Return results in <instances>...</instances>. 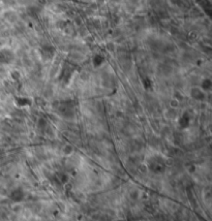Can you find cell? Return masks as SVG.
<instances>
[{"instance_id":"obj_1","label":"cell","mask_w":212,"mask_h":221,"mask_svg":"<svg viewBox=\"0 0 212 221\" xmlns=\"http://www.w3.org/2000/svg\"><path fill=\"white\" fill-rule=\"evenodd\" d=\"M15 59V54L11 49H2L0 50V62L2 63H11Z\"/></svg>"},{"instance_id":"obj_2","label":"cell","mask_w":212,"mask_h":221,"mask_svg":"<svg viewBox=\"0 0 212 221\" xmlns=\"http://www.w3.org/2000/svg\"><path fill=\"white\" fill-rule=\"evenodd\" d=\"M149 169L151 171L155 172V173H159V172L164 171L165 169V163L162 159H156V158H153L149 162Z\"/></svg>"},{"instance_id":"obj_3","label":"cell","mask_w":212,"mask_h":221,"mask_svg":"<svg viewBox=\"0 0 212 221\" xmlns=\"http://www.w3.org/2000/svg\"><path fill=\"white\" fill-rule=\"evenodd\" d=\"M24 196H25L24 191H23L22 189H20V188L13 190V191L11 192V194H9V199H11L13 202H15V203H19V202H21L23 199H24Z\"/></svg>"},{"instance_id":"obj_4","label":"cell","mask_w":212,"mask_h":221,"mask_svg":"<svg viewBox=\"0 0 212 221\" xmlns=\"http://www.w3.org/2000/svg\"><path fill=\"white\" fill-rule=\"evenodd\" d=\"M190 96L195 99V100H203L205 98V93L201 88L195 87L190 90Z\"/></svg>"},{"instance_id":"obj_5","label":"cell","mask_w":212,"mask_h":221,"mask_svg":"<svg viewBox=\"0 0 212 221\" xmlns=\"http://www.w3.org/2000/svg\"><path fill=\"white\" fill-rule=\"evenodd\" d=\"M54 53H55V49L52 48V46H47V48H45L41 51V55H43L46 59H51V58L54 56Z\"/></svg>"},{"instance_id":"obj_6","label":"cell","mask_w":212,"mask_h":221,"mask_svg":"<svg viewBox=\"0 0 212 221\" xmlns=\"http://www.w3.org/2000/svg\"><path fill=\"white\" fill-rule=\"evenodd\" d=\"M178 124L181 128H186V127L189 125V117H188L187 114H183L180 117V119L178 121Z\"/></svg>"},{"instance_id":"obj_7","label":"cell","mask_w":212,"mask_h":221,"mask_svg":"<svg viewBox=\"0 0 212 221\" xmlns=\"http://www.w3.org/2000/svg\"><path fill=\"white\" fill-rule=\"evenodd\" d=\"M211 88H212V81L210 79H207V78L204 79L201 83V89L203 91H209V90H211Z\"/></svg>"},{"instance_id":"obj_8","label":"cell","mask_w":212,"mask_h":221,"mask_svg":"<svg viewBox=\"0 0 212 221\" xmlns=\"http://www.w3.org/2000/svg\"><path fill=\"white\" fill-rule=\"evenodd\" d=\"M16 103L19 106H27L31 104V100L29 98H26V97H19V98H17V100H16Z\"/></svg>"},{"instance_id":"obj_9","label":"cell","mask_w":212,"mask_h":221,"mask_svg":"<svg viewBox=\"0 0 212 221\" xmlns=\"http://www.w3.org/2000/svg\"><path fill=\"white\" fill-rule=\"evenodd\" d=\"M104 62V57L99 54H97L96 56H94V58H93V65H94L95 67H98L101 66V65Z\"/></svg>"},{"instance_id":"obj_10","label":"cell","mask_w":212,"mask_h":221,"mask_svg":"<svg viewBox=\"0 0 212 221\" xmlns=\"http://www.w3.org/2000/svg\"><path fill=\"white\" fill-rule=\"evenodd\" d=\"M11 78L15 81H19L21 79V73L18 70H14L13 73H11Z\"/></svg>"},{"instance_id":"obj_11","label":"cell","mask_w":212,"mask_h":221,"mask_svg":"<svg viewBox=\"0 0 212 221\" xmlns=\"http://www.w3.org/2000/svg\"><path fill=\"white\" fill-rule=\"evenodd\" d=\"M171 1V3L173 4V5H180L181 3H182L183 0H170Z\"/></svg>"},{"instance_id":"obj_12","label":"cell","mask_w":212,"mask_h":221,"mask_svg":"<svg viewBox=\"0 0 212 221\" xmlns=\"http://www.w3.org/2000/svg\"><path fill=\"white\" fill-rule=\"evenodd\" d=\"M3 1H5V2H11L13 0H3Z\"/></svg>"}]
</instances>
